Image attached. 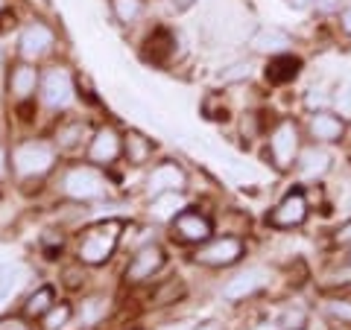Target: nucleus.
Masks as SVG:
<instances>
[{"mask_svg": "<svg viewBox=\"0 0 351 330\" xmlns=\"http://www.w3.org/2000/svg\"><path fill=\"white\" fill-rule=\"evenodd\" d=\"M170 47H173V36L167 29H156L149 36V41H147V53L152 56V62H164V59H167Z\"/></svg>", "mask_w": 351, "mask_h": 330, "instance_id": "23", "label": "nucleus"}, {"mask_svg": "<svg viewBox=\"0 0 351 330\" xmlns=\"http://www.w3.org/2000/svg\"><path fill=\"white\" fill-rule=\"evenodd\" d=\"M0 6H3V0H0Z\"/></svg>", "mask_w": 351, "mask_h": 330, "instance_id": "39", "label": "nucleus"}, {"mask_svg": "<svg viewBox=\"0 0 351 330\" xmlns=\"http://www.w3.org/2000/svg\"><path fill=\"white\" fill-rule=\"evenodd\" d=\"M339 21H343V29H346L348 36H351V6L346 9V12H343V18H339Z\"/></svg>", "mask_w": 351, "mask_h": 330, "instance_id": "35", "label": "nucleus"}, {"mask_svg": "<svg viewBox=\"0 0 351 330\" xmlns=\"http://www.w3.org/2000/svg\"><path fill=\"white\" fill-rule=\"evenodd\" d=\"M269 283V272L267 269H246V272H240L234 275L232 281L223 287V295L228 301H240V299H246V295H255L258 290H263Z\"/></svg>", "mask_w": 351, "mask_h": 330, "instance_id": "8", "label": "nucleus"}, {"mask_svg": "<svg viewBox=\"0 0 351 330\" xmlns=\"http://www.w3.org/2000/svg\"><path fill=\"white\" fill-rule=\"evenodd\" d=\"M0 173H3V149H0Z\"/></svg>", "mask_w": 351, "mask_h": 330, "instance_id": "37", "label": "nucleus"}, {"mask_svg": "<svg viewBox=\"0 0 351 330\" xmlns=\"http://www.w3.org/2000/svg\"><path fill=\"white\" fill-rule=\"evenodd\" d=\"M343 3L346 0H313V9L316 12H322V15H331V12H339Z\"/></svg>", "mask_w": 351, "mask_h": 330, "instance_id": "32", "label": "nucleus"}, {"mask_svg": "<svg viewBox=\"0 0 351 330\" xmlns=\"http://www.w3.org/2000/svg\"><path fill=\"white\" fill-rule=\"evenodd\" d=\"M219 79H223V82H240V79H249V64H246V62L232 64V68H226L223 73H219Z\"/></svg>", "mask_w": 351, "mask_h": 330, "instance_id": "28", "label": "nucleus"}, {"mask_svg": "<svg viewBox=\"0 0 351 330\" xmlns=\"http://www.w3.org/2000/svg\"><path fill=\"white\" fill-rule=\"evenodd\" d=\"M304 216H307V199H304V193L302 190H293V193L284 196L276 211L269 214V225H276V228H295V225L304 223Z\"/></svg>", "mask_w": 351, "mask_h": 330, "instance_id": "6", "label": "nucleus"}, {"mask_svg": "<svg viewBox=\"0 0 351 330\" xmlns=\"http://www.w3.org/2000/svg\"><path fill=\"white\" fill-rule=\"evenodd\" d=\"M164 266V251L158 246H144L132 257V266L126 272V281H144L152 272H158Z\"/></svg>", "mask_w": 351, "mask_h": 330, "instance_id": "12", "label": "nucleus"}, {"mask_svg": "<svg viewBox=\"0 0 351 330\" xmlns=\"http://www.w3.org/2000/svg\"><path fill=\"white\" fill-rule=\"evenodd\" d=\"M82 131H85V126H82V123H76V126H71V129L59 131V147H64V149H73L76 144H80Z\"/></svg>", "mask_w": 351, "mask_h": 330, "instance_id": "27", "label": "nucleus"}, {"mask_svg": "<svg viewBox=\"0 0 351 330\" xmlns=\"http://www.w3.org/2000/svg\"><path fill=\"white\" fill-rule=\"evenodd\" d=\"M176 237L184 240V243H202V240L211 237V223L196 211H182L176 216Z\"/></svg>", "mask_w": 351, "mask_h": 330, "instance_id": "9", "label": "nucleus"}, {"mask_svg": "<svg viewBox=\"0 0 351 330\" xmlns=\"http://www.w3.org/2000/svg\"><path fill=\"white\" fill-rule=\"evenodd\" d=\"M299 167L302 173L307 175V179H319V175L328 173V167H331V155H328L325 149H304L302 158H299Z\"/></svg>", "mask_w": 351, "mask_h": 330, "instance_id": "19", "label": "nucleus"}, {"mask_svg": "<svg viewBox=\"0 0 351 330\" xmlns=\"http://www.w3.org/2000/svg\"><path fill=\"white\" fill-rule=\"evenodd\" d=\"M126 140V155L132 164H144L149 158V152H152V144L141 135V131H129V135L123 138Z\"/></svg>", "mask_w": 351, "mask_h": 330, "instance_id": "21", "label": "nucleus"}, {"mask_svg": "<svg viewBox=\"0 0 351 330\" xmlns=\"http://www.w3.org/2000/svg\"><path fill=\"white\" fill-rule=\"evenodd\" d=\"M302 71V62L295 56H287V53H278V56H272L269 64H267V79L272 85H287L293 82L295 76Z\"/></svg>", "mask_w": 351, "mask_h": 330, "instance_id": "16", "label": "nucleus"}, {"mask_svg": "<svg viewBox=\"0 0 351 330\" xmlns=\"http://www.w3.org/2000/svg\"><path fill=\"white\" fill-rule=\"evenodd\" d=\"M88 155L91 161L97 164H112L117 155H120V138L114 129H100L91 140V149H88Z\"/></svg>", "mask_w": 351, "mask_h": 330, "instance_id": "15", "label": "nucleus"}, {"mask_svg": "<svg viewBox=\"0 0 351 330\" xmlns=\"http://www.w3.org/2000/svg\"><path fill=\"white\" fill-rule=\"evenodd\" d=\"M348 207H351V199H348Z\"/></svg>", "mask_w": 351, "mask_h": 330, "instance_id": "38", "label": "nucleus"}, {"mask_svg": "<svg viewBox=\"0 0 351 330\" xmlns=\"http://www.w3.org/2000/svg\"><path fill=\"white\" fill-rule=\"evenodd\" d=\"M311 135L319 144H337L346 135V123H343V117H337L331 112H316L311 117Z\"/></svg>", "mask_w": 351, "mask_h": 330, "instance_id": "10", "label": "nucleus"}, {"mask_svg": "<svg viewBox=\"0 0 351 330\" xmlns=\"http://www.w3.org/2000/svg\"><path fill=\"white\" fill-rule=\"evenodd\" d=\"M50 310H53V290L50 287L36 290L27 299V304H24V313L32 316V318H36V316H47Z\"/></svg>", "mask_w": 351, "mask_h": 330, "instance_id": "22", "label": "nucleus"}, {"mask_svg": "<svg viewBox=\"0 0 351 330\" xmlns=\"http://www.w3.org/2000/svg\"><path fill=\"white\" fill-rule=\"evenodd\" d=\"M41 100L50 108H64L73 100V82L64 71H50L41 82Z\"/></svg>", "mask_w": 351, "mask_h": 330, "instance_id": "7", "label": "nucleus"}, {"mask_svg": "<svg viewBox=\"0 0 351 330\" xmlns=\"http://www.w3.org/2000/svg\"><path fill=\"white\" fill-rule=\"evenodd\" d=\"M269 152H272V161H276L278 170H287L295 161V155H299V129H295L290 120H281V123L272 129Z\"/></svg>", "mask_w": 351, "mask_h": 330, "instance_id": "2", "label": "nucleus"}, {"mask_svg": "<svg viewBox=\"0 0 351 330\" xmlns=\"http://www.w3.org/2000/svg\"><path fill=\"white\" fill-rule=\"evenodd\" d=\"M117 240H120V223L108 219V223H97L85 231L82 243H80V257L85 263H106L112 257V251L117 249Z\"/></svg>", "mask_w": 351, "mask_h": 330, "instance_id": "1", "label": "nucleus"}, {"mask_svg": "<svg viewBox=\"0 0 351 330\" xmlns=\"http://www.w3.org/2000/svg\"><path fill=\"white\" fill-rule=\"evenodd\" d=\"M68 316H71V307H53V310L47 313V322H44V327L47 330H56V327H62L64 322H68Z\"/></svg>", "mask_w": 351, "mask_h": 330, "instance_id": "29", "label": "nucleus"}, {"mask_svg": "<svg viewBox=\"0 0 351 330\" xmlns=\"http://www.w3.org/2000/svg\"><path fill=\"white\" fill-rule=\"evenodd\" d=\"M278 327L281 330H304L307 327V313L302 307H287L281 316H278Z\"/></svg>", "mask_w": 351, "mask_h": 330, "instance_id": "25", "label": "nucleus"}, {"mask_svg": "<svg viewBox=\"0 0 351 330\" xmlns=\"http://www.w3.org/2000/svg\"><path fill=\"white\" fill-rule=\"evenodd\" d=\"M199 330H223V325H217V322H205V325H199Z\"/></svg>", "mask_w": 351, "mask_h": 330, "instance_id": "36", "label": "nucleus"}, {"mask_svg": "<svg viewBox=\"0 0 351 330\" xmlns=\"http://www.w3.org/2000/svg\"><path fill=\"white\" fill-rule=\"evenodd\" d=\"M152 216L156 219H176L182 211H184V199H182V193L179 190H173V193H158L156 199H152Z\"/></svg>", "mask_w": 351, "mask_h": 330, "instance_id": "18", "label": "nucleus"}, {"mask_svg": "<svg viewBox=\"0 0 351 330\" xmlns=\"http://www.w3.org/2000/svg\"><path fill=\"white\" fill-rule=\"evenodd\" d=\"M334 105L339 108V114H343V117H351V82H348V85H343V88L337 91Z\"/></svg>", "mask_w": 351, "mask_h": 330, "instance_id": "30", "label": "nucleus"}, {"mask_svg": "<svg viewBox=\"0 0 351 330\" xmlns=\"http://www.w3.org/2000/svg\"><path fill=\"white\" fill-rule=\"evenodd\" d=\"M64 193L71 199H97V196L106 193V179L91 167L71 170L64 175Z\"/></svg>", "mask_w": 351, "mask_h": 330, "instance_id": "4", "label": "nucleus"}, {"mask_svg": "<svg viewBox=\"0 0 351 330\" xmlns=\"http://www.w3.org/2000/svg\"><path fill=\"white\" fill-rule=\"evenodd\" d=\"M53 47V32L44 24H32L21 32V56L24 59H38Z\"/></svg>", "mask_w": 351, "mask_h": 330, "instance_id": "13", "label": "nucleus"}, {"mask_svg": "<svg viewBox=\"0 0 351 330\" xmlns=\"http://www.w3.org/2000/svg\"><path fill=\"white\" fill-rule=\"evenodd\" d=\"M184 187V170L176 167L173 161L167 164H158L149 175V193L158 196V193H173V190H182Z\"/></svg>", "mask_w": 351, "mask_h": 330, "instance_id": "11", "label": "nucleus"}, {"mask_svg": "<svg viewBox=\"0 0 351 330\" xmlns=\"http://www.w3.org/2000/svg\"><path fill=\"white\" fill-rule=\"evenodd\" d=\"M36 82H38V73L36 68H29V64H21V68L12 71V79H9V88H12V94L18 100H27V97L36 91Z\"/></svg>", "mask_w": 351, "mask_h": 330, "instance_id": "20", "label": "nucleus"}, {"mask_svg": "<svg viewBox=\"0 0 351 330\" xmlns=\"http://www.w3.org/2000/svg\"><path fill=\"white\" fill-rule=\"evenodd\" d=\"M334 240H337V243H339V246H351V219H348V223H343V225H339V228H337V234H334Z\"/></svg>", "mask_w": 351, "mask_h": 330, "instance_id": "33", "label": "nucleus"}, {"mask_svg": "<svg viewBox=\"0 0 351 330\" xmlns=\"http://www.w3.org/2000/svg\"><path fill=\"white\" fill-rule=\"evenodd\" d=\"M53 167V147L41 144V140H29V144L15 149V170L21 175H44Z\"/></svg>", "mask_w": 351, "mask_h": 330, "instance_id": "3", "label": "nucleus"}, {"mask_svg": "<svg viewBox=\"0 0 351 330\" xmlns=\"http://www.w3.org/2000/svg\"><path fill=\"white\" fill-rule=\"evenodd\" d=\"M112 9H114L117 21L132 24V21L141 15V9H144V0H112Z\"/></svg>", "mask_w": 351, "mask_h": 330, "instance_id": "24", "label": "nucleus"}, {"mask_svg": "<svg viewBox=\"0 0 351 330\" xmlns=\"http://www.w3.org/2000/svg\"><path fill=\"white\" fill-rule=\"evenodd\" d=\"M328 103H331V100L325 97L322 88H311V91H307V97H304V105L311 108V112H325Z\"/></svg>", "mask_w": 351, "mask_h": 330, "instance_id": "26", "label": "nucleus"}, {"mask_svg": "<svg viewBox=\"0 0 351 330\" xmlns=\"http://www.w3.org/2000/svg\"><path fill=\"white\" fill-rule=\"evenodd\" d=\"M0 330H27V327H24V322H18V318H3Z\"/></svg>", "mask_w": 351, "mask_h": 330, "instance_id": "34", "label": "nucleus"}, {"mask_svg": "<svg viewBox=\"0 0 351 330\" xmlns=\"http://www.w3.org/2000/svg\"><path fill=\"white\" fill-rule=\"evenodd\" d=\"M27 275H29L27 266H21V263H6V266H0V304L9 301L21 287H24Z\"/></svg>", "mask_w": 351, "mask_h": 330, "instance_id": "17", "label": "nucleus"}, {"mask_svg": "<svg viewBox=\"0 0 351 330\" xmlns=\"http://www.w3.org/2000/svg\"><path fill=\"white\" fill-rule=\"evenodd\" d=\"M287 47H293V38L278 27H263L252 36V50H258V53L278 56V53H287Z\"/></svg>", "mask_w": 351, "mask_h": 330, "instance_id": "14", "label": "nucleus"}, {"mask_svg": "<svg viewBox=\"0 0 351 330\" xmlns=\"http://www.w3.org/2000/svg\"><path fill=\"white\" fill-rule=\"evenodd\" d=\"M240 257H243V243L234 237L214 240V243L196 251V263H205V266H232Z\"/></svg>", "mask_w": 351, "mask_h": 330, "instance_id": "5", "label": "nucleus"}, {"mask_svg": "<svg viewBox=\"0 0 351 330\" xmlns=\"http://www.w3.org/2000/svg\"><path fill=\"white\" fill-rule=\"evenodd\" d=\"M328 313H331V318H337V322L351 325V301H331L328 304Z\"/></svg>", "mask_w": 351, "mask_h": 330, "instance_id": "31", "label": "nucleus"}]
</instances>
